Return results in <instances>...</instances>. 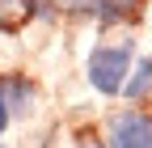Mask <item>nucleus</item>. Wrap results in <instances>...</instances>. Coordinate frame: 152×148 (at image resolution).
<instances>
[{"label":"nucleus","instance_id":"obj_3","mask_svg":"<svg viewBox=\"0 0 152 148\" xmlns=\"http://www.w3.org/2000/svg\"><path fill=\"white\" fill-rule=\"evenodd\" d=\"M0 97H4L9 114H30V110H34V85H30V81H21V76L0 81Z\"/></svg>","mask_w":152,"mask_h":148},{"label":"nucleus","instance_id":"obj_5","mask_svg":"<svg viewBox=\"0 0 152 148\" xmlns=\"http://www.w3.org/2000/svg\"><path fill=\"white\" fill-rule=\"evenodd\" d=\"M64 13H93L97 17V9H102V0H55Z\"/></svg>","mask_w":152,"mask_h":148},{"label":"nucleus","instance_id":"obj_1","mask_svg":"<svg viewBox=\"0 0 152 148\" xmlns=\"http://www.w3.org/2000/svg\"><path fill=\"white\" fill-rule=\"evenodd\" d=\"M131 55H135V47H131V42L97 47V51L89 55V85L97 89V93H106V97L123 93L127 72H131Z\"/></svg>","mask_w":152,"mask_h":148},{"label":"nucleus","instance_id":"obj_2","mask_svg":"<svg viewBox=\"0 0 152 148\" xmlns=\"http://www.w3.org/2000/svg\"><path fill=\"white\" fill-rule=\"evenodd\" d=\"M106 148H152V119L140 110H123L110 119V144Z\"/></svg>","mask_w":152,"mask_h":148},{"label":"nucleus","instance_id":"obj_6","mask_svg":"<svg viewBox=\"0 0 152 148\" xmlns=\"http://www.w3.org/2000/svg\"><path fill=\"white\" fill-rule=\"evenodd\" d=\"M9 119H13V114H9V106H4V97H0V136H4V127H9Z\"/></svg>","mask_w":152,"mask_h":148},{"label":"nucleus","instance_id":"obj_7","mask_svg":"<svg viewBox=\"0 0 152 148\" xmlns=\"http://www.w3.org/2000/svg\"><path fill=\"white\" fill-rule=\"evenodd\" d=\"M80 148H106V144H93V140H85V144H80Z\"/></svg>","mask_w":152,"mask_h":148},{"label":"nucleus","instance_id":"obj_4","mask_svg":"<svg viewBox=\"0 0 152 148\" xmlns=\"http://www.w3.org/2000/svg\"><path fill=\"white\" fill-rule=\"evenodd\" d=\"M152 93V59L144 55L140 64H131V72H127V85H123V97H131V102H140V97H148Z\"/></svg>","mask_w":152,"mask_h":148},{"label":"nucleus","instance_id":"obj_8","mask_svg":"<svg viewBox=\"0 0 152 148\" xmlns=\"http://www.w3.org/2000/svg\"><path fill=\"white\" fill-rule=\"evenodd\" d=\"M0 148H4V144H0Z\"/></svg>","mask_w":152,"mask_h":148}]
</instances>
